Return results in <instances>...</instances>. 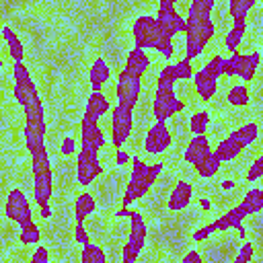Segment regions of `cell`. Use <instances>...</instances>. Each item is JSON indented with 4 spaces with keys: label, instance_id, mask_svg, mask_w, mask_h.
<instances>
[{
    "label": "cell",
    "instance_id": "6da1fadb",
    "mask_svg": "<svg viewBox=\"0 0 263 263\" xmlns=\"http://www.w3.org/2000/svg\"><path fill=\"white\" fill-rule=\"evenodd\" d=\"M53 195V171L49 162V154L33 156V201L41 208L49 203Z\"/></svg>",
    "mask_w": 263,
    "mask_h": 263
},
{
    "label": "cell",
    "instance_id": "7a4b0ae2",
    "mask_svg": "<svg viewBox=\"0 0 263 263\" xmlns=\"http://www.w3.org/2000/svg\"><path fill=\"white\" fill-rule=\"evenodd\" d=\"M162 171V162H154V164H148L146 171L142 173H132L129 175V181H127V187L123 191V205H132L134 201H138L158 179Z\"/></svg>",
    "mask_w": 263,
    "mask_h": 263
},
{
    "label": "cell",
    "instance_id": "3957f363",
    "mask_svg": "<svg viewBox=\"0 0 263 263\" xmlns=\"http://www.w3.org/2000/svg\"><path fill=\"white\" fill-rule=\"evenodd\" d=\"M183 109H185V103L177 99V92L173 86H156L154 101H152V113L156 121H166Z\"/></svg>",
    "mask_w": 263,
    "mask_h": 263
},
{
    "label": "cell",
    "instance_id": "277c9868",
    "mask_svg": "<svg viewBox=\"0 0 263 263\" xmlns=\"http://www.w3.org/2000/svg\"><path fill=\"white\" fill-rule=\"evenodd\" d=\"M146 236H148V226L142 220L140 212L136 210L132 214V226H129V232H127V240L123 245V259H121V263H136L138 255L142 253V249L146 245Z\"/></svg>",
    "mask_w": 263,
    "mask_h": 263
},
{
    "label": "cell",
    "instance_id": "5b68a950",
    "mask_svg": "<svg viewBox=\"0 0 263 263\" xmlns=\"http://www.w3.org/2000/svg\"><path fill=\"white\" fill-rule=\"evenodd\" d=\"M156 27L162 37L173 39L177 33L185 29V16L175 10V0H160L156 8Z\"/></svg>",
    "mask_w": 263,
    "mask_h": 263
},
{
    "label": "cell",
    "instance_id": "8992f818",
    "mask_svg": "<svg viewBox=\"0 0 263 263\" xmlns=\"http://www.w3.org/2000/svg\"><path fill=\"white\" fill-rule=\"evenodd\" d=\"M140 95H142V82H140V78H136L129 72L121 70L119 76H117V84H115L117 105L123 107V109L134 111L136 105H138V101H140Z\"/></svg>",
    "mask_w": 263,
    "mask_h": 263
},
{
    "label": "cell",
    "instance_id": "52a82bcc",
    "mask_svg": "<svg viewBox=\"0 0 263 263\" xmlns=\"http://www.w3.org/2000/svg\"><path fill=\"white\" fill-rule=\"evenodd\" d=\"M132 37H134V47H138V49L154 47V43L160 37V31L156 27V18L150 14L138 16L132 25Z\"/></svg>",
    "mask_w": 263,
    "mask_h": 263
},
{
    "label": "cell",
    "instance_id": "ba28073f",
    "mask_svg": "<svg viewBox=\"0 0 263 263\" xmlns=\"http://www.w3.org/2000/svg\"><path fill=\"white\" fill-rule=\"evenodd\" d=\"M101 173H103V166L99 162L97 152L80 148L76 152V181H78V185L88 187L97 179V175H101Z\"/></svg>",
    "mask_w": 263,
    "mask_h": 263
},
{
    "label": "cell",
    "instance_id": "9c48e42d",
    "mask_svg": "<svg viewBox=\"0 0 263 263\" xmlns=\"http://www.w3.org/2000/svg\"><path fill=\"white\" fill-rule=\"evenodd\" d=\"M4 212H6V218L16 222V224H27L33 220V210H31V203L25 195L23 189L14 187L8 191V197H6V205H4Z\"/></svg>",
    "mask_w": 263,
    "mask_h": 263
},
{
    "label": "cell",
    "instance_id": "30bf717a",
    "mask_svg": "<svg viewBox=\"0 0 263 263\" xmlns=\"http://www.w3.org/2000/svg\"><path fill=\"white\" fill-rule=\"evenodd\" d=\"M134 111L123 109L119 105H115L111 109V144L117 148H121L125 144V140L132 134V125H134Z\"/></svg>",
    "mask_w": 263,
    "mask_h": 263
},
{
    "label": "cell",
    "instance_id": "8fae6325",
    "mask_svg": "<svg viewBox=\"0 0 263 263\" xmlns=\"http://www.w3.org/2000/svg\"><path fill=\"white\" fill-rule=\"evenodd\" d=\"M173 144V132L166 125V121H156L148 127L144 136V150L148 154H162Z\"/></svg>",
    "mask_w": 263,
    "mask_h": 263
},
{
    "label": "cell",
    "instance_id": "7c38bea8",
    "mask_svg": "<svg viewBox=\"0 0 263 263\" xmlns=\"http://www.w3.org/2000/svg\"><path fill=\"white\" fill-rule=\"evenodd\" d=\"M45 134H47V123L45 121H41V123H25L23 138H25V146H27L31 158L47 152V148H45Z\"/></svg>",
    "mask_w": 263,
    "mask_h": 263
},
{
    "label": "cell",
    "instance_id": "4fadbf2b",
    "mask_svg": "<svg viewBox=\"0 0 263 263\" xmlns=\"http://www.w3.org/2000/svg\"><path fill=\"white\" fill-rule=\"evenodd\" d=\"M105 134L99 127V121H92L88 117H82L80 121V144L84 150L90 152H99L105 146Z\"/></svg>",
    "mask_w": 263,
    "mask_h": 263
},
{
    "label": "cell",
    "instance_id": "5bb4252c",
    "mask_svg": "<svg viewBox=\"0 0 263 263\" xmlns=\"http://www.w3.org/2000/svg\"><path fill=\"white\" fill-rule=\"evenodd\" d=\"M191 199H193V185L189 181H179L173 187V191L168 193L166 205L173 212H181V210H185L191 203Z\"/></svg>",
    "mask_w": 263,
    "mask_h": 263
},
{
    "label": "cell",
    "instance_id": "9a60e30c",
    "mask_svg": "<svg viewBox=\"0 0 263 263\" xmlns=\"http://www.w3.org/2000/svg\"><path fill=\"white\" fill-rule=\"evenodd\" d=\"M111 111V103L109 99L101 92V90H92L86 99V105H84V115L82 117H88L92 121H99L105 113Z\"/></svg>",
    "mask_w": 263,
    "mask_h": 263
},
{
    "label": "cell",
    "instance_id": "2e32d148",
    "mask_svg": "<svg viewBox=\"0 0 263 263\" xmlns=\"http://www.w3.org/2000/svg\"><path fill=\"white\" fill-rule=\"evenodd\" d=\"M148 68H150V58H148V53L144 51V49H138V47H134V49H129V53H127V58H125V72H129L132 76H136V78H142L146 72H148Z\"/></svg>",
    "mask_w": 263,
    "mask_h": 263
},
{
    "label": "cell",
    "instance_id": "e0dca14e",
    "mask_svg": "<svg viewBox=\"0 0 263 263\" xmlns=\"http://www.w3.org/2000/svg\"><path fill=\"white\" fill-rule=\"evenodd\" d=\"M193 86H195V90H197V95L201 97V101L203 103H208V101H212V97L216 95V90H218V80H214L212 76H208L203 70H197V72H193Z\"/></svg>",
    "mask_w": 263,
    "mask_h": 263
},
{
    "label": "cell",
    "instance_id": "ac0fdd59",
    "mask_svg": "<svg viewBox=\"0 0 263 263\" xmlns=\"http://www.w3.org/2000/svg\"><path fill=\"white\" fill-rule=\"evenodd\" d=\"M245 148H242V144L230 134V136H226L224 140H220L218 142V146L214 148V154L218 156V160L220 162H230V160H234L240 152H242Z\"/></svg>",
    "mask_w": 263,
    "mask_h": 263
},
{
    "label": "cell",
    "instance_id": "d6986e66",
    "mask_svg": "<svg viewBox=\"0 0 263 263\" xmlns=\"http://www.w3.org/2000/svg\"><path fill=\"white\" fill-rule=\"evenodd\" d=\"M111 78V68L105 62V58H97L88 70V82L92 90H101L105 86V82Z\"/></svg>",
    "mask_w": 263,
    "mask_h": 263
},
{
    "label": "cell",
    "instance_id": "ffe728a7",
    "mask_svg": "<svg viewBox=\"0 0 263 263\" xmlns=\"http://www.w3.org/2000/svg\"><path fill=\"white\" fill-rule=\"evenodd\" d=\"M95 210H97L95 195L90 191H80L76 195V199H74V218H76V224H82Z\"/></svg>",
    "mask_w": 263,
    "mask_h": 263
},
{
    "label": "cell",
    "instance_id": "44dd1931",
    "mask_svg": "<svg viewBox=\"0 0 263 263\" xmlns=\"http://www.w3.org/2000/svg\"><path fill=\"white\" fill-rule=\"evenodd\" d=\"M210 150H212V144H210L208 136H193V138L187 142V146H185L183 158L193 164L195 160H199V158H201L203 154H208Z\"/></svg>",
    "mask_w": 263,
    "mask_h": 263
},
{
    "label": "cell",
    "instance_id": "7402d4cb",
    "mask_svg": "<svg viewBox=\"0 0 263 263\" xmlns=\"http://www.w3.org/2000/svg\"><path fill=\"white\" fill-rule=\"evenodd\" d=\"M259 62H261V53L259 51H251V53H245L240 55V64H238V76L245 80V82H251L257 74V68H259Z\"/></svg>",
    "mask_w": 263,
    "mask_h": 263
},
{
    "label": "cell",
    "instance_id": "603a6c76",
    "mask_svg": "<svg viewBox=\"0 0 263 263\" xmlns=\"http://www.w3.org/2000/svg\"><path fill=\"white\" fill-rule=\"evenodd\" d=\"M247 218V212L242 210V205L238 203L236 208H230L226 214H222L218 220H214L216 230H228V228H236L238 224H242V220Z\"/></svg>",
    "mask_w": 263,
    "mask_h": 263
},
{
    "label": "cell",
    "instance_id": "cb8c5ba5",
    "mask_svg": "<svg viewBox=\"0 0 263 263\" xmlns=\"http://www.w3.org/2000/svg\"><path fill=\"white\" fill-rule=\"evenodd\" d=\"M2 37H4V41L8 45L10 58L14 62H23V58H25V45H23V41L18 39V35L14 33V29L10 25H4L2 27Z\"/></svg>",
    "mask_w": 263,
    "mask_h": 263
},
{
    "label": "cell",
    "instance_id": "d4e9b609",
    "mask_svg": "<svg viewBox=\"0 0 263 263\" xmlns=\"http://www.w3.org/2000/svg\"><path fill=\"white\" fill-rule=\"evenodd\" d=\"M214 8V0H193L187 8V23H197V21H208Z\"/></svg>",
    "mask_w": 263,
    "mask_h": 263
},
{
    "label": "cell",
    "instance_id": "484cf974",
    "mask_svg": "<svg viewBox=\"0 0 263 263\" xmlns=\"http://www.w3.org/2000/svg\"><path fill=\"white\" fill-rule=\"evenodd\" d=\"M220 166H222V162L218 160V156L210 150L208 154H203L199 160H195L193 162V168H195V173L199 175V177H214L218 171H220Z\"/></svg>",
    "mask_w": 263,
    "mask_h": 263
},
{
    "label": "cell",
    "instance_id": "4316f807",
    "mask_svg": "<svg viewBox=\"0 0 263 263\" xmlns=\"http://www.w3.org/2000/svg\"><path fill=\"white\" fill-rule=\"evenodd\" d=\"M23 109H25V123H41V121H45V109H43V101H41L39 92H35L27 101V105Z\"/></svg>",
    "mask_w": 263,
    "mask_h": 263
},
{
    "label": "cell",
    "instance_id": "83f0119b",
    "mask_svg": "<svg viewBox=\"0 0 263 263\" xmlns=\"http://www.w3.org/2000/svg\"><path fill=\"white\" fill-rule=\"evenodd\" d=\"M232 136L242 144V148H247V146H251V144L259 138V123H257V121H247V123L238 125V127L232 132Z\"/></svg>",
    "mask_w": 263,
    "mask_h": 263
},
{
    "label": "cell",
    "instance_id": "f1b7e54d",
    "mask_svg": "<svg viewBox=\"0 0 263 263\" xmlns=\"http://www.w3.org/2000/svg\"><path fill=\"white\" fill-rule=\"evenodd\" d=\"M245 31H247V23L245 21H234V25L230 27V31L224 37V45H226V49L230 53H234L238 49V45H240V41L245 37Z\"/></svg>",
    "mask_w": 263,
    "mask_h": 263
},
{
    "label": "cell",
    "instance_id": "f546056e",
    "mask_svg": "<svg viewBox=\"0 0 263 263\" xmlns=\"http://www.w3.org/2000/svg\"><path fill=\"white\" fill-rule=\"evenodd\" d=\"M240 205H242V210L247 212V216H249V214H257V212L263 208V189H261V187L249 189V191L245 193Z\"/></svg>",
    "mask_w": 263,
    "mask_h": 263
},
{
    "label": "cell",
    "instance_id": "4dcf8cb0",
    "mask_svg": "<svg viewBox=\"0 0 263 263\" xmlns=\"http://www.w3.org/2000/svg\"><path fill=\"white\" fill-rule=\"evenodd\" d=\"M183 33H185V58H187V60H193V58L201 55L208 43H203V41H201L193 31H189V29H185Z\"/></svg>",
    "mask_w": 263,
    "mask_h": 263
},
{
    "label": "cell",
    "instance_id": "1f68e13d",
    "mask_svg": "<svg viewBox=\"0 0 263 263\" xmlns=\"http://www.w3.org/2000/svg\"><path fill=\"white\" fill-rule=\"evenodd\" d=\"M80 263H107V253H105L103 247H99L95 242H88V245L82 247Z\"/></svg>",
    "mask_w": 263,
    "mask_h": 263
},
{
    "label": "cell",
    "instance_id": "d6a6232c",
    "mask_svg": "<svg viewBox=\"0 0 263 263\" xmlns=\"http://www.w3.org/2000/svg\"><path fill=\"white\" fill-rule=\"evenodd\" d=\"M185 29L193 31L203 43H208V41L214 37V31H216L212 18H208V21H197V23H187V21H185ZM185 29H183V31H185Z\"/></svg>",
    "mask_w": 263,
    "mask_h": 263
},
{
    "label": "cell",
    "instance_id": "836d02e7",
    "mask_svg": "<svg viewBox=\"0 0 263 263\" xmlns=\"http://www.w3.org/2000/svg\"><path fill=\"white\" fill-rule=\"evenodd\" d=\"M226 101L230 105H234V107H247L249 101H251V92H249V88L245 84H236L226 92Z\"/></svg>",
    "mask_w": 263,
    "mask_h": 263
},
{
    "label": "cell",
    "instance_id": "e575fe53",
    "mask_svg": "<svg viewBox=\"0 0 263 263\" xmlns=\"http://www.w3.org/2000/svg\"><path fill=\"white\" fill-rule=\"evenodd\" d=\"M18 238L23 245H39L41 240V230L37 226V222H27V224H21V230H18Z\"/></svg>",
    "mask_w": 263,
    "mask_h": 263
},
{
    "label": "cell",
    "instance_id": "d590c367",
    "mask_svg": "<svg viewBox=\"0 0 263 263\" xmlns=\"http://www.w3.org/2000/svg\"><path fill=\"white\" fill-rule=\"evenodd\" d=\"M208 123H210V113L205 109H199L189 117V129L193 132V136H205Z\"/></svg>",
    "mask_w": 263,
    "mask_h": 263
},
{
    "label": "cell",
    "instance_id": "8d00e7d4",
    "mask_svg": "<svg viewBox=\"0 0 263 263\" xmlns=\"http://www.w3.org/2000/svg\"><path fill=\"white\" fill-rule=\"evenodd\" d=\"M257 4V0H230L228 4V12L232 16V21H245L247 12Z\"/></svg>",
    "mask_w": 263,
    "mask_h": 263
},
{
    "label": "cell",
    "instance_id": "74e56055",
    "mask_svg": "<svg viewBox=\"0 0 263 263\" xmlns=\"http://www.w3.org/2000/svg\"><path fill=\"white\" fill-rule=\"evenodd\" d=\"M177 72H175V64H164L156 76V86H173L175 88V82H177Z\"/></svg>",
    "mask_w": 263,
    "mask_h": 263
},
{
    "label": "cell",
    "instance_id": "f35d334b",
    "mask_svg": "<svg viewBox=\"0 0 263 263\" xmlns=\"http://www.w3.org/2000/svg\"><path fill=\"white\" fill-rule=\"evenodd\" d=\"M12 78H14V86H25L33 82L31 72L25 66V62H12Z\"/></svg>",
    "mask_w": 263,
    "mask_h": 263
},
{
    "label": "cell",
    "instance_id": "ab89813d",
    "mask_svg": "<svg viewBox=\"0 0 263 263\" xmlns=\"http://www.w3.org/2000/svg\"><path fill=\"white\" fill-rule=\"evenodd\" d=\"M37 92V86H35V82H31V84H25V86H12V95H14V99H16V103L21 105V107H25L27 105V101L33 97Z\"/></svg>",
    "mask_w": 263,
    "mask_h": 263
},
{
    "label": "cell",
    "instance_id": "60d3db41",
    "mask_svg": "<svg viewBox=\"0 0 263 263\" xmlns=\"http://www.w3.org/2000/svg\"><path fill=\"white\" fill-rule=\"evenodd\" d=\"M222 60H224V58H222L220 53H214V55L205 62V66H203L201 70H203L208 76H212L214 80H218V78L222 76Z\"/></svg>",
    "mask_w": 263,
    "mask_h": 263
},
{
    "label": "cell",
    "instance_id": "b9f144b4",
    "mask_svg": "<svg viewBox=\"0 0 263 263\" xmlns=\"http://www.w3.org/2000/svg\"><path fill=\"white\" fill-rule=\"evenodd\" d=\"M240 55H242V53L234 51V53H230V58H224V60H222V74H224V76H228V78L236 76L238 64H240Z\"/></svg>",
    "mask_w": 263,
    "mask_h": 263
},
{
    "label": "cell",
    "instance_id": "7bdbcfd3",
    "mask_svg": "<svg viewBox=\"0 0 263 263\" xmlns=\"http://www.w3.org/2000/svg\"><path fill=\"white\" fill-rule=\"evenodd\" d=\"M154 49L164 58V60H171L173 55H175V43H173V39H168V37H158V41L154 43Z\"/></svg>",
    "mask_w": 263,
    "mask_h": 263
},
{
    "label": "cell",
    "instance_id": "ee69618b",
    "mask_svg": "<svg viewBox=\"0 0 263 263\" xmlns=\"http://www.w3.org/2000/svg\"><path fill=\"white\" fill-rule=\"evenodd\" d=\"M175 72H177V78H179V80H189L195 70H193V66H191V60L179 58V60L175 62Z\"/></svg>",
    "mask_w": 263,
    "mask_h": 263
},
{
    "label": "cell",
    "instance_id": "f6af8a7d",
    "mask_svg": "<svg viewBox=\"0 0 263 263\" xmlns=\"http://www.w3.org/2000/svg\"><path fill=\"white\" fill-rule=\"evenodd\" d=\"M263 175V156H257L247 168V181H257Z\"/></svg>",
    "mask_w": 263,
    "mask_h": 263
},
{
    "label": "cell",
    "instance_id": "bcb514c9",
    "mask_svg": "<svg viewBox=\"0 0 263 263\" xmlns=\"http://www.w3.org/2000/svg\"><path fill=\"white\" fill-rule=\"evenodd\" d=\"M242 263H251L253 261V257H255V245L251 242V240H245L242 245H240V249H238V255H236Z\"/></svg>",
    "mask_w": 263,
    "mask_h": 263
},
{
    "label": "cell",
    "instance_id": "7dc6e473",
    "mask_svg": "<svg viewBox=\"0 0 263 263\" xmlns=\"http://www.w3.org/2000/svg\"><path fill=\"white\" fill-rule=\"evenodd\" d=\"M212 232H216V226H214V222H210V224H205V226H201V228H197L195 232H193V240L195 242H203Z\"/></svg>",
    "mask_w": 263,
    "mask_h": 263
},
{
    "label": "cell",
    "instance_id": "c3c4849f",
    "mask_svg": "<svg viewBox=\"0 0 263 263\" xmlns=\"http://www.w3.org/2000/svg\"><path fill=\"white\" fill-rule=\"evenodd\" d=\"M29 263H49V251H47V247H37L33 251Z\"/></svg>",
    "mask_w": 263,
    "mask_h": 263
},
{
    "label": "cell",
    "instance_id": "681fc988",
    "mask_svg": "<svg viewBox=\"0 0 263 263\" xmlns=\"http://www.w3.org/2000/svg\"><path fill=\"white\" fill-rule=\"evenodd\" d=\"M60 152H62L64 156H70V154H74V152H78V150H76V140H74L72 136H66V138L62 140V146H60Z\"/></svg>",
    "mask_w": 263,
    "mask_h": 263
},
{
    "label": "cell",
    "instance_id": "f907efd6",
    "mask_svg": "<svg viewBox=\"0 0 263 263\" xmlns=\"http://www.w3.org/2000/svg\"><path fill=\"white\" fill-rule=\"evenodd\" d=\"M179 263H203V257H201V253L197 249H191V251H187L183 255V259Z\"/></svg>",
    "mask_w": 263,
    "mask_h": 263
},
{
    "label": "cell",
    "instance_id": "816d5d0a",
    "mask_svg": "<svg viewBox=\"0 0 263 263\" xmlns=\"http://www.w3.org/2000/svg\"><path fill=\"white\" fill-rule=\"evenodd\" d=\"M74 238H76V242H80L82 247L90 242V238H88V232H86V228H84L82 224H76V230H74Z\"/></svg>",
    "mask_w": 263,
    "mask_h": 263
},
{
    "label": "cell",
    "instance_id": "f5cc1de1",
    "mask_svg": "<svg viewBox=\"0 0 263 263\" xmlns=\"http://www.w3.org/2000/svg\"><path fill=\"white\" fill-rule=\"evenodd\" d=\"M146 168H148V164L140 156H132V173H142Z\"/></svg>",
    "mask_w": 263,
    "mask_h": 263
},
{
    "label": "cell",
    "instance_id": "db71d44e",
    "mask_svg": "<svg viewBox=\"0 0 263 263\" xmlns=\"http://www.w3.org/2000/svg\"><path fill=\"white\" fill-rule=\"evenodd\" d=\"M134 212H136L134 208H129V205H121V210H117L115 216H117V218H132Z\"/></svg>",
    "mask_w": 263,
    "mask_h": 263
},
{
    "label": "cell",
    "instance_id": "11a10c76",
    "mask_svg": "<svg viewBox=\"0 0 263 263\" xmlns=\"http://www.w3.org/2000/svg\"><path fill=\"white\" fill-rule=\"evenodd\" d=\"M39 216H41L43 220L51 218V208H49V203H47V205H41V208H39Z\"/></svg>",
    "mask_w": 263,
    "mask_h": 263
},
{
    "label": "cell",
    "instance_id": "9f6ffc18",
    "mask_svg": "<svg viewBox=\"0 0 263 263\" xmlns=\"http://www.w3.org/2000/svg\"><path fill=\"white\" fill-rule=\"evenodd\" d=\"M125 160H129V154H127V152H123L121 148H117V164H123Z\"/></svg>",
    "mask_w": 263,
    "mask_h": 263
},
{
    "label": "cell",
    "instance_id": "6f0895ef",
    "mask_svg": "<svg viewBox=\"0 0 263 263\" xmlns=\"http://www.w3.org/2000/svg\"><path fill=\"white\" fill-rule=\"evenodd\" d=\"M236 230H238V234H240L242 238L247 236V232H245V228H242V224H238V226H236Z\"/></svg>",
    "mask_w": 263,
    "mask_h": 263
},
{
    "label": "cell",
    "instance_id": "680465c9",
    "mask_svg": "<svg viewBox=\"0 0 263 263\" xmlns=\"http://www.w3.org/2000/svg\"><path fill=\"white\" fill-rule=\"evenodd\" d=\"M232 263H242V261H240L238 257H234V261H232Z\"/></svg>",
    "mask_w": 263,
    "mask_h": 263
},
{
    "label": "cell",
    "instance_id": "91938a15",
    "mask_svg": "<svg viewBox=\"0 0 263 263\" xmlns=\"http://www.w3.org/2000/svg\"><path fill=\"white\" fill-rule=\"evenodd\" d=\"M2 66H4V60H2V55H0V70H2Z\"/></svg>",
    "mask_w": 263,
    "mask_h": 263
}]
</instances>
